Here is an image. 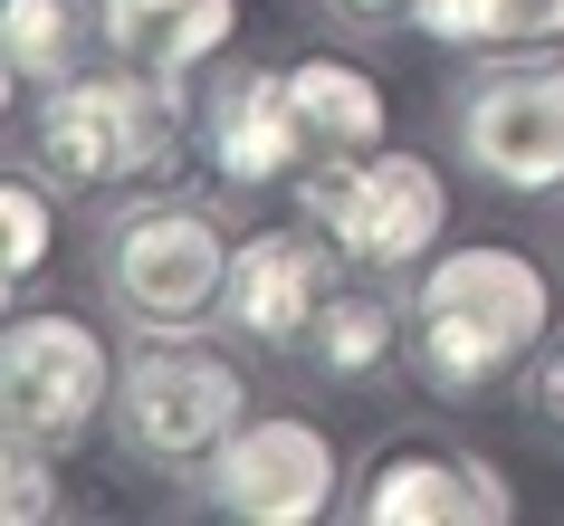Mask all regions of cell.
I'll return each instance as SVG.
<instances>
[{"mask_svg":"<svg viewBox=\"0 0 564 526\" xmlns=\"http://www.w3.org/2000/svg\"><path fill=\"white\" fill-rule=\"evenodd\" d=\"M288 87H297V125L306 144H316V163H345V153H383V77L364 58H335V49H316V58L288 67Z\"/></svg>","mask_w":564,"mask_h":526,"instance_id":"obj_13","label":"cell"},{"mask_svg":"<svg viewBox=\"0 0 564 526\" xmlns=\"http://www.w3.org/2000/svg\"><path fill=\"white\" fill-rule=\"evenodd\" d=\"M345 517L364 526H507L517 497H507L498 460L478 450H449V440H392L383 460H364Z\"/></svg>","mask_w":564,"mask_h":526,"instance_id":"obj_10","label":"cell"},{"mask_svg":"<svg viewBox=\"0 0 564 526\" xmlns=\"http://www.w3.org/2000/svg\"><path fill=\"white\" fill-rule=\"evenodd\" d=\"M116 354L87 316L67 307H20L0 325V411H10V440H39V450H77V440L116 411Z\"/></svg>","mask_w":564,"mask_h":526,"instance_id":"obj_7","label":"cell"},{"mask_svg":"<svg viewBox=\"0 0 564 526\" xmlns=\"http://www.w3.org/2000/svg\"><path fill=\"white\" fill-rule=\"evenodd\" d=\"M96 30H106V58L192 87V77L230 49L239 0H96Z\"/></svg>","mask_w":564,"mask_h":526,"instance_id":"obj_12","label":"cell"},{"mask_svg":"<svg viewBox=\"0 0 564 526\" xmlns=\"http://www.w3.org/2000/svg\"><path fill=\"white\" fill-rule=\"evenodd\" d=\"M545 335H555V278L527 249H507V239H469V249H431L421 259L402 364H412L421 393L469 402L488 383L527 374V354Z\"/></svg>","mask_w":564,"mask_h":526,"instance_id":"obj_1","label":"cell"},{"mask_svg":"<svg viewBox=\"0 0 564 526\" xmlns=\"http://www.w3.org/2000/svg\"><path fill=\"white\" fill-rule=\"evenodd\" d=\"M48 249H58V182L30 163V173L0 182V278L10 288L48 278Z\"/></svg>","mask_w":564,"mask_h":526,"instance_id":"obj_16","label":"cell"},{"mask_svg":"<svg viewBox=\"0 0 564 526\" xmlns=\"http://www.w3.org/2000/svg\"><path fill=\"white\" fill-rule=\"evenodd\" d=\"M239 421H249V383H239V364L220 345H202L192 325L124 354L116 411H106L116 450L134 469H163V479H202L210 450H220Z\"/></svg>","mask_w":564,"mask_h":526,"instance_id":"obj_4","label":"cell"},{"mask_svg":"<svg viewBox=\"0 0 564 526\" xmlns=\"http://www.w3.org/2000/svg\"><path fill=\"white\" fill-rule=\"evenodd\" d=\"M449 144L488 192H564V49H507L498 67L459 77L449 96Z\"/></svg>","mask_w":564,"mask_h":526,"instance_id":"obj_5","label":"cell"},{"mask_svg":"<svg viewBox=\"0 0 564 526\" xmlns=\"http://www.w3.org/2000/svg\"><path fill=\"white\" fill-rule=\"evenodd\" d=\"M527 421L545 440H564V335H545V345L527 354Z\"/></svg>","mask_w":564,"mask_h":526,"instance_id":"obj_19","label":"cell"},{"mask_svg":"<svg viewBox=\"0 0 564 526\" xmlns=\"http://www.w3.org/2000/svg\"><path fill=\"white\" fill-rule=\"evenodd\" d=\"M306 221H326L335 249L373 278H402L412 259H431L449 239V182L421 153L383 144V153H345V163H306L297 173Z\"/></svg>","mask_w":564,"mask_h":526,"instance_id":"obj_6","label":"cell"},{"mask_svg":"<svg viewBox=\"0 0 564 526\" xmlns=\"http://www.w3.org/2000/svg\"><path fill=\"white\" fill-rule=\"evenodd\" d=\"M335 440L297 411H249L202 469V497L239 526H316L335 507Z\"/></svg>","mask_w":564,"mask_h":526,"instance_id":"obj_9","label":"cell"},{"mask_svg":"<svg viewBox=\"0 0 564 526\" xmlns=\"http://www.w3.org/2000/svg\"><path fill=\"white\" fill-rule=\"evenodd\" d=\"M335 30H364V39H392V30H412V10L421 0H316Z\"/></svg>","mask_w":564,"mask_h":526,"instance_id":"obj_20","label":"cell"},{"mask_svg":"<svg viewBox=\"0 0 564 526\" xmlns=\"http://www.w3.org/2000/svg\"><path fill=\"white\" fill-rule=\"evenodd\" d=\"M402 335H412V316L383 288H335V307L306 335V364L326 383H373L383 364H402Z\"/></svg>","mask_w":564,"mask_h":526,"instance_id":"obj_15","label":"cell"},{"mask_svg":"<svg viewBox=\"0 0 564 526\" xmlns=\"http://www.w3.org/2000/svg\"><path fill=\"white\" fill-rule=\"evenodd\" d=\"M412 30L441 49H507V0H421Z\"/></svg>","mask_w":564,"mask_h":526,"instance_id":"obj_18","label":"cell"},{"mask_svg":"<svg viewBox=\"0 0 564 526\" xmlns=\"http://www.w3.org/2000/svg\"><path fill=\"white\" fill-rule=\"evenodd\" d=\"M230 249L210 202H182V192H134V202L96 230V288L134 335H182V325L220 316V288H230Z\"/></svg>","mask_w":564,"mask_h":526,"instance_id":"obj_3","label":"cell"},{"mask_svg":"<svg viewBox=\"0 0 564 526\" xmlns=\"http://www.w3.org/2000/svg\"><path fill=\"white\" fill-rule=\"evenodd\" d=\"M0 517L10 526H39V517H58V450H39V440H10L0 450Z\"/></svg>","mask_w":564,"mask_h":526,"instance_id":"obj_17","label":"cell"},{"mask_svg":"<svg viewBox=\"0 0 564 526\" xmlns=\"http://www.w3.org/2000/svg\"><path fill=\"white\" fill-rule=\"evenodd\" d=\"M202 135V106L173 77H144V67H87L30 106V163L58 192H124V182H153L182 144Z\"/></svg>","mask_w":564,"mask_h":526,"instance_id":"obj_2","label":"cell"},{"mask_svg":"<svg viewBox=\"0 0 564 526\" xmlns=\"http://www.w3.org/2000/svg\"><path fill=\"white\" fill-rule=\"evenodd\" d=\"M96 0H0V67H10V87H67V77H87L96 67Z\"/></svg>","mask_w":564,"mask_h":526,"instance_id":"obj_14","label":"cell"},{"mask_svg":"<svg viewBox=\"0 0 564 526\" xmlns=\"http://www.w3.org/2000/svg\"><path fill=\"white\" fill-rule=\"evenodd\" d=\"M564 39V0H507V49H545Z\"/></svg>","mask_w":564,"mask_h":526,"instance_id":"obj_21","label":"cell"},{"mask_svg":"<svg viewBox=\"0 0 564 526\" xmlns=\"http://www.w3.org/2000/svg\"><path fill=\"white\" fill-rule=\"evenodd\" d=\"M345 249H335L326 221H278V230H249L230 249V288H220V325H230L239 345L259 354H306L316 316L335 307L345 288Z\"/></svg>","mask_w":564,"mask_h":526,"instance_id":"obj_8","label":"cell"},{"mask_svg":"<svg viewBox=\"0 0 564 526\" xmlns=\"http://www.w3.org/2000/svg\"><path fill=\"white\" fill-rule=\"evenodd\" d=\"M202 163L230 192H268V182H288L297 192V173L316 163V144H306L297 125V87H288V67H220L202 96Z\"/></svg>","mask_w":564,"mask_h":526,"instance_id":"obj_11","label":"cell"}]
</instances>
